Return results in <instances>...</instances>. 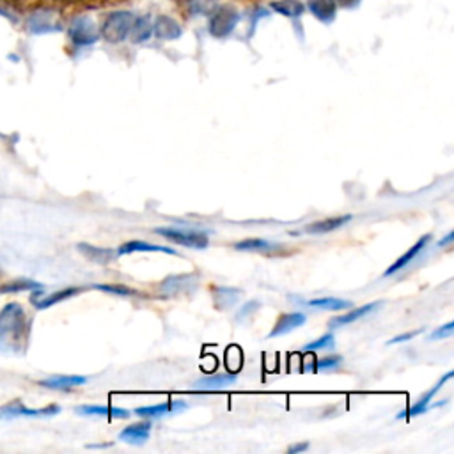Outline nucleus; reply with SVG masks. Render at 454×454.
<instances>
[{"label": "nucleus", "mask_w": 454, "mask_h": 454, "mask_svg": "<svg viewBox=\"0 0 454 454\" xmlns=\"http://www.w3.org/2000/svg\"><path fill=\"white\" fill-rule=\"evenodd\" d=\"M133 21H135V18L128 11L110 12L107 20H105L103 27H101V36L109 43H121V41H125L128 37Z\"/></svg>", "instance_id": "nucleus-3"}, {"label": "nucleus", "mask_w": 454, "mask_h": 454, "mask_svg": "<svg viewBox=\"0 0 454 454\" xmlns=\"http://www.w3.org/2000/svg\"><path fill=\"white\" fill-rule=\"evenodd\" d=\"M241 291L236 290V288H225V286H218V288H213V300L215 307L218 311H227L240 300Z\"/></svg>", "instance_id": "nucleus-22"}, {"label": "nucleus", "mask_w": 454, "mask_h": 454, "mask_svg": "<svg viewBox=\"0 0 454 454\" xmlns=\"http://www.w3.org/2000/svg\"><path fill=\"white\" fill-rule=\"evenodd\" d=\"M306 314L304 313H290V314H282L281 317L277 320V323H275L274 330L270 332L268 338H281V335H286L290 334V332H293V330H297L298 326H302L304 323H306Z\"/></svg>", "instance_id": "nucleus-15"}, {"label": "nucleus", "mask_w": 454, "mask_h": 454, "mask_svg": "<svg viewBox=\"0 0 454 454\" xmlns=\"http://www.w3.org/2000/svg\"><path fill=\"white\" fill-rule=\"evenodd\" d=\"M430 241H431V234H424V236H422V238H419V241H415V243L410 247V249L406 250V252L403 254V256H399L398 259H396V261L392 263V265H390L389 268H387V272L383 275H385V277H390V275L398 274L399 270H403V268H405V266L410 265V263L414 261L415 257H417L419 254L422 252V250L426 249L428 243H430Z\"/></svg>", "instance_id": "nucleus-10"}, {"label": "nucleus", "mask_w": 454, "mask_h": 454, "mask_svg": "<svg viewBox=\"0 0 454 454\" xmlns=\"http://www.w3.org/2000/svg\"><path fill=\"white\" fill-rule=\"evenodd\" d=\"M335 341H334V334H325L322 335L320 339H316V341L313 342H307L306 346H304V351H316V350H326V348H334Z\"/></svg>", "instance_id": "nucleus-30"}, {"label": "nucleus", "mask_w": 454, "mask_h": 454, "mask_svg": "<svg viewBox=\"0 0 454 454\" xmlns=\"http://www.w3.org/2000/svg\"><path fill=\"white\" fill-rule=\"evenodd\" d=\"M453 240H454V233H453V231H451V233L447 234V236L444 238V240L438 241V247H447V245H451V243H453Z\"/></svg>", "instance_id": "nucleus-37"}, {"label": "nucleus", "mask_w": 454, "mask_h": 454, "mask_svg": "<svg viewBox=\"0 0 454 454\" xmlns=\"http://www.w3.org/2000/svg\"><path fill=\"white\" fill-rule=\"evenodd\" d=\"M454 332V322H449L447 325L440 326V329L433 330V334H431V341H437V339H446L451 338Z\"/></svg>", "instance_id": "nucleus-32"}, {"label": "nucleus", "mask_w": 454, "mask_h": 454, "mask_svg": "<svg viewBox=\"0 0 454 454\" xmlns=\"http://www.w3.org/2000/svg\"><path fill=\"white\" fill-rule=\"evenodd\" d=\"M77 249L78 252H82V256L87 257L89 261L98 263V265H109L110 261H114L117 257V254L112 249L91 245V243H78Z\"/></svg>", "instance_id": "nucleus-19"}, {"label": "nucleus", "mask_w": 454, "mask_h": 454, "mask_svg": "<svg viewBox=\"0 0 454 454\" xmlns=\"http://www.w3.org/2000/svg\"><path fill=\"white\" fill-rule=\"evenodd\" d=\"M189 408V403L181 401V399H174V401H165L160 405H151V406H139L135 408V415L144 419H160L164 415L177 414V412Z\"/></svg>", "instance_id": "nucleus-9"}, {"label": "nucleus", "mask_w": 454, "mask_h": 454, "mask_svg": "<svg viewBox=\"0 0 454 454\" xmlns=\"http://www.w3.org/2000/svg\"><path fill=\"white\" fill-rule=\"evenodd\" d=\"M351 215H339V217H330L325 218V220L320 222H313V224L306 225V233L307 234H325V233H332L335 229H341L344 227L348 222H351Z\"/></svg>", "instance_id": "nucleus-18"}, {"label": "nucleus", "mask_w": 454, "mask_h": 454, "mask_svg": "<svg viewBox=\"0 0 454 454\" xmlns=\"http://www.w3.org/2000/svg\"><path fill=\"white\" fill-rule=\"evenodd\" d=\"M257 307H259V302H249V304H247V306L240 311V314H238V317H236L238 322H240V320H243L245 316H250L252 313H256Z\"/></svg>", "instance_id": "nucleus-34"}, {"label": "nucleus", "mask_w": 454, "mask_h": 454, "mask_svg": "<svg viewBox=\"0 0 454 454\" xmlns=\"http://www.w3.org/2000/svg\"><path fill=\"white\" fill-rule=\"evenodd\" d=\"M28 33L33 34H49L60 30V21L57 11L50 8H40L33 11L27 18Z\"/></svg>", "instance_id": "nucleus-5"}, {"label": "nucleus", "mask_w": 454, "mask_h": 454, "mask_svg": "<svg viewBox=\"0 0 454 454\" xmlns=\"http://www.w3.org/2000/svg\"><path fill=\"white\" fill-rule=\"evenodd\" d=\"M133 252H164V254H171V256H180L177 250L171 249V247H164V245H153V243H148L146 240H130L125 241L123 245L117 249V256H128V254Z\"/></svg>", "instance_id": "nucleus-12"}, {"label": "nucleus", "mask_w": 454, "mask_h": 454, "mask_svg": "<svg viewBox=\"0 0 454 454\" xmlns=\"http://www.w3.org/2000/svg\"><path fill=\"white\" fill-rule=\"evenodd\" d=\"M309 449V444L304 442V444H295V446H291L290 449H288V453L290 454H297V453H304V451Z\"/></svg>", "instance_id": "nucleus-35"}, {"label": "nucleus", "mask_w": 454, "mask_h": 454, "mask_svg": "<svg viewBox=\"0 0 454 454\" xmlns=\"http://www.w3.org/2000/svg\"><path fill=\"white\" fill-rule=\"evenodd\" d=\"M238 12L233 8H218L209 18V33L215 37H227L238 25Z\"/></svg>", "instance_id": "nucleus-6"}, {"label": "nucleus", "mask_w": 454, "mask_h": 454, "mask_svg": "<svg viewBox=\"0 0 454 454\" xmlns=\"http://www.w3.org/2000/svg\"><path fill=\"white\" fill-rule=\"evenodd\" d=\"M272 8H274V11L291 18L300 17L302 12H304V4L298 2V0H279V2H274V4H272Z\"/></svg>", "instance_id": "nucleus-27"}, {"label": "nucleus", "mask_w": 454, "mask_h": 454, "mask_svg": "<svg viewBox=\"0 0 454 454\" xmlns=\"http://www.w3.org/2000/svg\"><path fill=\"white\" fill-rule=\"evenodd\" d=\"M59 412V405H50L36 410V408H27L21 399H12L8 405L0 406V419L2 421H9V419L17 417H50V415H57Z\"/></svg>", "instance_id": "nucleus-4"}, {"label": "nucleus", "mask_w": 454, "mask_h": 454, "mask_svg": "<svg viewBox=\"0 0 454 454\" xmlns=\"http://www.w3.org/2000/svg\"><path fill=\"white\" fill-rule=\"evenodd\" d=\"M234 249L241 252H274L279 247L275 243L263 238H250V240H241L234 243Z\"/></svg>", "instance_id": "nucleus-24"}, {"label": "nucleus", "mask_w": 454, "mask_h": 454, "mask_svg": "<svg viewBox=\"0 0 454 454\" xmlns=\"http://www.w3.org/2000/svg\"><path fill=\"white\" fill-rule=\"evenodd\" d=\"M236 383V373L215 374V376L204 378L195 382V392H215V390L227 389Z\"/></svg>", "instance_id": "nucleus-16"}, {"label": "nucleus", "mask_w": 454, "mask_h": 454, "mask_svg": "<svg viewBox=\"0 0 454 454\" xmlns=\"http://www.w3.org/2000/svg\"><path fill=\"white\" fill-rule=\"evenodd\" d=\"M82 291H84L82 288H75V286H73V288H64V290L55 291V293L49 295V297H43V298L33 297V304L36 306V309L44 311V309H49V307L55 306V304H60V302L77 297V295H80Z\"/></svg>", "instance_id": "nucleus-21"}, {"label": "nucleus", "mask_w": 454, "mask_h": 454, "mask_svg": "<svg viewBox=\"0 0 454 454\" xmlns=\"http://www.w3.org/2000/svg\"><path fill=\"white\" fill-rule=\"evenodd\" d=\"M341 364H342L341 355H326L325 358L317 360L316 369L317 371H332V369H338Z\"/></svg>", "instance_id": "nucleus-31"}, {"label": "nucleus", "mask_w": 454, "mask_h": 454, "mask_svg": "<svg viewBox=\"0 0 454 454\" xmlns=\"http://www.w3.org/2000/svg\"><path fill=\"white\" fill-rule=\"evenodd\" d=\"M155 233L158 236L165 238V240L177 243V245L189 247V249H206L209 243L208 234L201 233V231L193 229H183V227H174V225H167V227H157Z\"/></svg>", "instance_id": "nucleus-2"}, {"label": "nucleus", "mask_w": 454, "mask_h": 454, "mask_svg": "<svg viewBox=\"0 0 454 454\" xmlns=\"http://www.w3.org/2000/svg\"><path fill=\"white\" fill-rule=\"evenodd\" d=\"M199 284V277L195 274L186 275H173L167 277L160 284V291L164 297H181V295H190L193 288Z\"/></svg>", "instance_id": "nucleus-7"}, {"label": "nucleus", "mask_w": 454, "mask_h": 454, "mask_svg": "<svg viewBox=\"0 0 454 454\" xmlns=\"http://www.w3.org/2000/svg\"><path fill=\"white\" fill-rule=\"evenodd\" d=\"M451 378H453V371H449V373L444 374L442 380H440V382L435 383V387H431V389L428 390V394L421 396V399H419V401L415 403L414 406H412L410 410H406L405 414H399L398 417H415V415H421V414H424V412L430 410V401H431V399H433V396L437 394L438 390L442 389L444 383H446L447 380H451Z\"/></svg>", "instance_id": "nucleus-17"}, {"label": "nucleus", "mask_w": 454, "mask_h": 454, "mask_svg": "<svg viewBox=\"0 0 454 454\" xmlns=\"http://www.w3.org/2000/svg\"><path fill=\"white\" fill-rule=\"evenodd\" d=\"M334 2H335V4L341 6V8L351 9V8H357L360 0H334Z\"/></svg>", "instance_id": "nucleus-36"}, {"label": "nucleus", "mask_w": 454, "mask_h": 454, "mask_svg": "<svg viewBox=\"0 0 454 454\" xmlns=\"http://www.w3.org/2000/svg\"><path fill=\"white\" fill-rule=\"evenodd\" d=\"M151 428H153V424L149 421L130 424V426H126L125 430L119 433V440L121 442L132 444V446H142V444L148 442L149 437H151Z\"/></svg>", "instance_id": "nucleus-11"}, {"label": "nucleus", "mask_w": 454, "mask_h": 454, "mask_svg": "<svg viewBox=\"0 0 454 454\" xmlns=\"http://www.w3.org/2000/svg\"><path fill=\"white\" fill-rule=\"evenodd\" d=\"M132 36L135 43H141V41H146L149 37V21L148 18H139V20L133 21L132 25Z\"/></svg>", "instance_id": "nucleus-29"}, {"label": "nucleus", "mask_w": 454, "mask_h": 454, "mask_svg": "<svg viewBox=\"0 0 454 454\" xmlns=\"http://www.w3.org/2000/svg\"><path fill=\"white\" fill-rule=\"evenodd\" d=\"M93 288L98 291H103V293L114 295V297H135L137 295V291L125 284H94Z\"/></svg>", "instance_id": "nucleus-28"}, {"label": "nucleus", "mask_w": 454, "mask_h": 454, "mask_svg": "<svg viewBox=\"0 0 454 454\" xmlns=\"http://www.w3.org/2000/svg\"><path fill=\"white\" fill-rule=\"evenodd\" d=\"M68 34L71 43L77 44V46H91V44L96 43L98 37H100L93 21L85 17L77 18V20L73 21Z\"/></svg>", "instance_id": "nucleus-8"}, {"label": "nucleus", "mask_w": 454, "mask_h": 454, "mask_svg": "<svg viewBox=\"0 0 454 454\" xmlns=\"http://www.w3.org/2000/svg\"><path fill=\"white\" fill-rule=\"evenodd\" d=\"M380 306H382V302H371V304H366V306L355 307V309H351L350 313H344L338 317H332V320H330V329H339V326H344V325H350V323L358 322V320H362V317H366L367 314H373Z\"/></svg>", "instance_id": "nucleus-13"}, {"label": "nucleus", "mask_w": 454, "mask_h": 454, "mask_svg": "<svg viewBox=\"0 0 454 454\" xmlns=\"http://www.w3.org/2000/svg\"><path fill=\"white\" fill-rule=\"evenodd\" d=\"M33 322L18 302H9L0 311V353L21 357L27 351Z\"/></svg>", "instance_id": "nucleus-1"}, {"label": "nucleus", "mask_w": 454, "mask_h": 454, "mask_svg": "<svg viewBox=\"0 0 454 454\" xmlns=\"http://www.w3.org/2000/svg\"><path fill=\"white\" fill-rule=\"evenodd\" d=\"M77 414L80 415H98V417H110V419H128L130 412L125 408L117 406H100V405H82L77 406Z\"/></svg>", "instance_id": "nucleus-20"}, {"label": "nucleus", "mask_w": 454, "mask_h": 454, "mask_svg": "<svg viewBox=\"0 0 454 454\" xmlns=\"http://www.w3.org/2000/svg\"><path fill=\"white\" fill-rule=\"evenodd\" d=\"M309 9L316 18H320L325 24L335 18V2L334 0H309Z\"/></svg>", "instance_id": "nucleus-25"}, {"label": "nucleus", "mask_w": 454, "mask_h": 454, "mask_svg": "<svg viewBox=\"0 0 454 454\" xmlns=\"http://www.w3.org/2000/svg\"><path fill=\"white\" fill-rule=\"evenodd\" d=\"M155 36L158 40H177L181 36V27L176 20L169 17H158L155 21Z\"/></svg>", "instance_id": "nucleus-23"}, {"label": "nucleus", "mask_w": 454, "mask_h": 454, "mask_svg": "<svg viewBox=\"0 0 454 454\" xmlns=\"http://www.w3.org/2000/svg\"><path fill=\"white\" fill-rule=\"evenodd\" d=\"M422 332V329H417V330H412V332H405V334L401 335H396L394 339H390L389 344H396V342H405V341H410V339H414L415 335H419Z\"/></svg>", "instance_id": "nucleus-33"}, {"label": "nucleus", "mask_w": 454, "mask_h": 454, "mask_svg": "<svg viewBox=\"0 0 454 454\" xmlns=\"http://www.w3.org/2000/svg\"><path fill=\"white\" fill-rule=\"evenodd\" d=\"M84 383H87V376H80V374H55V376H50L46 380H41L40 385L52 390H69L84 385Z\"/></svg>", "instance_id": "nucleus-14"}, {"label": "nucleus", "mask_w": 454, "mask_h": 454, "mask_svg": "<svg viewBox=\"0 0 454 454\" xmlns=\"http://www.w3.org/2000/svg\"><path fill=\"white\" fill-rule=\"evenodd\" d=\"M307 306L320 311H346V309H351L353 304H351L350 300H342V298L323 297V298H314V300H311Z\"/></svg>", "instance_id": "nucleus-26"}]
</instances>
